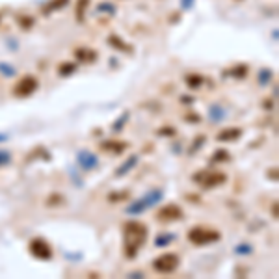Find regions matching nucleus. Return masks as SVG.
I'll return each instance as SVG.
<instances>
[{"label": "nucleus", "mask_w": 279, "mask_h": 279, "mask_svg": "<svg viewBox=\"0 0 279 279\" xmlns=\"http://www.w3.org/2000/svg\"><path fill=\"white\" fill-rule=\"evenodd\" d=\"M147 225L138 222V220H131L123 225V251L125 257L138 255V251L143 248V244L147 242Z\"/></svg>", "instance_id": "obj_1"}, {"label": "nucleus", "mask_w": 279, "mask_h": 279, "mask_svg": "<svg viewBox=\"0 0 279 279\" xmlns=\"http://www.w3.org/2000/svg\"><path fill=\"white\" fill-rule=\"evenodd\" d=\"M186 238L194 246H209V244H214L222 238V232L218 229L207 227V225H194V227L188 229Z\"/></svg>", "instance_id": "obj_2"}, {"label": "nucleus", "mask_w": 279, "mask_h": 279, "mask_svg": "<svg viewBox=\"0 0 279 279\" xmlns=\"http://www.w3.org/2000/svg\"><path fill=\"white\" fill-rule=\"evenodd\" d=\"M194 183L205 188V190H212V188H218L222 186L227 181V175L224 171H218V170H201V171H195Z\"/></svg>", "instance_id": "obj_3"}, {"label": "nucleus", "mask_w": 279, "mask_h": 279, "mask_svg": "<svg viewBox=\"0 0 279 279\" xmlns=\"http://www.w3.org/2000/svg\"><path fill=\"white\" fill-rule=\"evenodd\" d=\"M179 264H181V259H179L177 253H171V251H166L162 255H158L153 261V270L156 274H164V276H168V274H173V272L179 268Z\"/></svg>", "instance_id": "obj_4"}, {"label": "nucleus", "mask_w": 279, "mask_h": 279, "mask_svg": "<svg viewBox=\"0 0 279 279\" xmlns=\"http://www.w3.org/2000/svg\"><path fill=\"white\" fill-rule=\"evenodd\" d=\"M38 88H39L38 77H34V75H24V77L19 78L15 82V86H13V95L19 97V99H24V97L34 95V93L38 92Z\"/></svg>", "instance_id": "obj_5"}, {"label": "nucleus", "mask_w": 279, "mask_h": 279, "mask_svg": "<svg viewBox=\"0 0 279 279\" xmlns=\"http://www.w3.org/2000/svg\"><path fill=\"white\" fill-rule=\"evenodd\" d=\"M28 251H30L32 257H36L39 261H50L54 257L52 246L45 238H32L30 244H28Z\"/></svg>", "instance_id": "obj_6"}, {"label": "nucleus", "mask_w": 279, "mask_h": 279, "mask_svg": "<svg viewBox=\"0 0 279 279\" xmlns=\"http://www.w3.org/2000/svg\"><path fill=\"white\" fill-rule=\"evenodd\" d=\"M155 216L160 224H171V222H179L181 218L185 216V212H183V209L179 205L168 203V205H164V207H160V209L156 210Z\"/></svg>", "instance_id": "obj_7"}, {"label": "nucleus", "mask_w": 279, "mask_h": 279, "mask_svg": "<svg viewBox=\"0 0 279 279\" xmlns=\"http://www.w3.org/2000/svg\"><path fill=\"white\" fill-rule=\"evenodd\" d=\"M160 197H162V192H160V190H156V192H151V194H147L145 197H143V199H140L136 205L129 207L127 210H129L131 214H136V212H143V210L147 209V207H151V205H153L155 201H158Z\"/></svg>", "instance_id": "obj_8"}, {"label": "nucleus", "mask_w": 279, "mask_h": 279, "mask_svg": "<svg viewBox=\"0 0 279 279\" xmlns=\"http://www.w3.org/2000/svg\"><path fill=\"white\" fill-rule=\"evenodd\" d=\"M127 147H129V143H127V141H121V140H106V141H102L101 143L102 151H106V153H114V155L123 153Z\"/></svg>", "instance_id": "obj_9"}, {"label": "nucleus", "mask_w": 279, "mask_h": 279, "mask_svg": "<svg viewBox=\"0 0 279 279\" xmlns=\"http://www.w3.org/2000/svg\"><path fill=\"white\" fill-rule=\"evenodd\" d=\"M242 136V129L238 127H227V129H222V131L216 134L218 141H236V140Z\"/></svg>", "instance_id": "obj_10"}, {"label": "nucleus", "mask_w": 279, "mask_h": 279, "mask_svg": "<svg viewBox=\"0 0 279 279\" xmlns=\"http://www.w3.org/2000/svg\"><path fill=\"white\" fill-rule=\"evenodd\" d=\"M75 56H77L78 62H84V63H92L99 58V56H97V50H92V48H77V50H75Z\"/></svg>", "instance_id": "obj_11"}, {"label": "nucleus", "mask_w": 279, "mask_h": 279, "mask_svg": "<svg viewBox=\"0 0 279 279\" xmlns=\"http://www.w3.org/2000/svg\"><path fill=\"white\" fill-rule=\"evenodd\" d=\"M108 45H112L114 48H116V50H121V52H129V54L132 52V46L127 45L123 39H119L117 36H110V38H108Z\"/></svg>", "instance_id": "obj_12"}, {"label": "nucleus", "mask_w": 279, "mask_h": 279, "mask_svg": "<svg viewBox=\"0 0 279 279\" xmlns=\"http://www.w3.org/2000/svg\"><path fill=\"white\" fill-rule=\"evenodd\" d=\"M67 2L69 0H50L43 6V13L46 15V13H54L58 9H63V6H67Z\"/></svg>", "instance_id": "obj_13"}, {"label": "nucleus", "mask_w": 279, "mask_h": 279, "mask_svg": "<svg viewBox=\"0 0 279 279\" xmlns=\"http://www.w3.org/2000/svg\"><path fill=\"white\" fill-rule=\"evenodd\" d=\"M185 80H186V86H188V88L195 90V88H201L205 78H203L201 75H197V73H190V75H186Z\"/></svg>", "instance_id": "obj_14"}, {"label": "nucleus", "mask_w": 279, "mask_h": 279, "mask_svg": "<svg viewBox=\"0 0 279 279\" xmlns=\"http://www.w3.org/2000/svg\"><path fill=\"white\" fill-rule=\"evenodd\" d=\"M90 6V0H77V21L80 24L86 21V11Z\"/></svg>", "instance_id": "obj_15"}, {"label": "nucleus", "mask_w": 279, "mask_h": 279, "mask_svg": "<svg viewBox=\"0 0 279 279\" xmlns=\"http://www.w3.org/2000/svg\"><path fill=\"white\" fill-rule=\"evenodd\" d=\"M78 69V65L77 63H73V62H63L58 65V73L62 75V77H67V75H73L75 71Z\"/></svg>", "instance_id": "obj_16"}, {"label": "nucleus", "mask_w": 279, "mask_h": 279, "mask_svg": "<svg viewBox=\"0 0 279 279\" xmlns=\"http://www.w3.org/2000/svg\"><path fill=\"white\" fill-rule=\"evenodd\" d=\"M138 162V156L136 155H132V156H129V158H127V162L125 164H121V166H119V168H117V175H125V173H127V171L131 170L132 166H134V164Z\"/></svg>", "instance_id": "obj_17"}, {"label": "nucleus", "mask_w": 279, "mask_h": 279, "mask_svg": "<svg viewBox=\"0 0 279 279\" xmlns=\"http://www.w3.org/2000/svg\"><path fill=\"white\" fill-rule=\"evenodd\" d=\"M225 75H229V77H236V78H242L248 75V65H236V67H232V69L225 71Z\"/></svg>", "instance_id": "obj_18"}, {"label": "nucleus", "mask_w": 279, "mask_h": 279, "mask_svg": "<svg viewBox=\"0 0 279 279\" xmlns=\"http://www.w3.org/2000/svg\"><path fill=\"white\" fill-rule=\"evenodd\" d=\"M229 156H231V155H229L225 149H220V151H216V153H214L212 160H214V162H225V160H229Z\"/></svg>", "instance_id": "obj_19"}, {"label": "nucleus", "mask_w": 279, "mask_h": 279, "mask_svg": "<svg viewBox=\"0 0 279 279\" xmlns=\"http://www.w3.org/2000/svg\"><path fill=\"white\" fill-rule=\"evenodd\" d=\"M17 21H19V24H21L23 28H30L32 24L36 23V21H34L32 17H28V15H19V17H17Z\"/></svg>", "instance_id": "obj_20"}, {"label": "nucleus", "mask_w": 279, "mask_h": 279, "mask_svg": "<svg viewBox=\"0 0 279 279\" xmlns=\"http://www.w3.org/2000/svg\"><path fill=\"white\" fill-rule=\"evenodd\" d=\"M62 203H65V197H62V195H50V197L46 199V205H50V207L62 205Z\"/></svg>", "instance_id": "obj_21"}, {"label": "nucleus", "mask_w": 279, "mask_h": 279, "mask_svg": "<svg viewBox=\"0 0 279 279\" xmlns=\"http://www.w3.org/2000/svg\"><path fill=\"white\" fill-rule=\"evenodd\" d=\"M129 197V192H117V194H112V195H108V199L112 203H117V201H125Z\"/></svg>", "instance_id": "obj_22"}, {"label": "nucleus", "mask_w": 279, "mask_h": 279, "mask_svg": "<svg viewBox=\"0 0 279 279\" xmlns=\"http://www.w3.org/2000/svg\"><path fill=\"white\" fill-rule=\"evenodd\" d=\"M175 129H173V127H162V131H158L156 132V134H158V136H175Z\"/></svg>", "instance_id": "obj_23"}, {"label": "nucleus", "mask_w": 279, "mask_h": 279, "mask_svg": "<svg viewBox=\"0 0 279 279\" xmlns=\"http://www.w3.org/2000/svg\"><path fill=\"white\" fill-rule=\"evenodd\" d=\"M9 160V153H4V151H0V164H6Z\"/></svg>", "instance_id": "obj_24"}, {"label": "nucleus", "mask_w": 279, "mask_h": 279, "mask_svg": "<svg viewBox=\"0 0 279 279\" xmlns=\"http://www.w3.org/2000/svg\"><path fill=\"white\" fill-rule=\"evenodd\" d=\"M201 117L199 116H186V121H199Z\"/></svg>", "instance_id": "obj_25"}]
</instances>
